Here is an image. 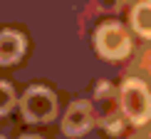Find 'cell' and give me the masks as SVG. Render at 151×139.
I'll list each match as a JSON object with an SVG mask.
<instances>
[{
    "label": "cell",
    "instance_id": "cell-1",
    "mask_svg": "<svg viewBox=\"0 0 151 139\" xmlns=\"http://www.w3.org/2000/svg\"><path fill=\"white\" fill-rule=\"evenodd\" d=\"M20 109H22V117L30 124L52 122L55 114H57V97L52 94V90H47L42 85L27 87V92L20 99Z\"/></svg>",
    "mask_w": 151,
    "mask_h": 139
},
{
    "label": "cell",
    "instance_id": "cell-2",
    "mask_svg": "<svg viewBox=\"0 0 151 139\" xmlns=\"http://www.w3.org/2000/svg\"><path fill=\"white\" fill-rule=\"evenodd\" d=\"M97 52L104 60H124L131 52V37L119 22H102L94 33Z\"/></svg>",
    "mask_w": 151,
    "mask_h": 139
},
{
    "label": "cell",
    "instance_id": "cell-3",
    "mask_svg": "<svg viewBox=\"0 0 151 139\" xmlns=\"http://www.w3.org/2000/svg\"><path fill=\"white\" fill-rule=\"evenodd\" d=\"M122 109L134 124H144L151 117V94L141 80L129 77L122 85Z\"/></svg>",
    "mask_w": 151,
    "mask_h": 139
},
{
    "label": "cell",
    "instance_id": "cell-4",
    "mask_svg": "<svg viewBox=\"0 0 151 139\" xmlns=\"http://www.w3.org/2000/svg\"><path fill=\"white\" fill-rule=\"evenodd\" d=\"M94 124V107L84 99L79 102H72L65 112V119H62V132L67 137H82L92 129Z\"/></svg>",
    "mask_w": 151,
    "mask_h": 139
},
{
    "label": "cell",
    "instance_id": "cell-5",
    "mask_svg": "<svg viewBox=\"0 0 151 139\" xmlns=\"http://www.w3.org/2000/svg\"><path fill=\"white\" fill-rule=\"evenodd\" d=\"M25 52V37L15 30L0 33V65H15Z\"/></svg>",
    "mask_w": 151,
    "mask_h": 139
},
{
    "label": "cell",
    "instance_id": "cell-6",
    "mask_svg": "<svg viewBox=\"0 0 151 139\" xmlns=\"http://www.w3.org/2000/svg\"><path fill=\"white\" fill-rule=\"evenodd\" d=\"M131 28L141 37L151 40V0H144L131 10Z\"/></svg>",
    "mask_w": 151,
    "mask_h": 139
},
{
    "label": "cell",
    "instance_id": "cell-7",
    "mask_svg": "<svg viewBox=\"0 0 151 139\" xmlns=\"http://www.w3.org/2000/svg\"><path fill=\"white\" fill-rule=\"evenodd\" d=\"M12 107H15V92H12V87L8 82L0 80V117L8 114Z\"/></svg>",
    "mask_w": 151,
    "mask_h": 139
},
{
    "label": "cell",
    "instance_id": "cell-8",
    "mask_svg": "<svg viewBox=\"0 0 151 139\" xmlns=\"http://www.w3.org/2000/svg\"><path fill=\"white\" fill-rule=\"evenodd\" d=\"M20 139H42L40 134H25V137H20Z\"/></svg>",
    "mask_w": 151,
    "mask_h": 139
},
{
    "label": "cell",
    "instance_id": "cell-9",
    "mask_svg": "<svg viewBox=\"0 0 151 139\" xmlns=\"http://www.w3.org/2000/svg\"><path fill=\"white\" fill-rule=\"evenodd\" d=\"M0 139H5V137H3V134H0Z\"/></svg>",
    "mask_w": 151,
    "mask_h": 139
}]
</instances>
